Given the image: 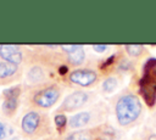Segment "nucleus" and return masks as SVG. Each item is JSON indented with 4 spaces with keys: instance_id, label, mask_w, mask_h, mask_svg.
Wrapping results in <instances>:
<instances>
[{
    "instance_id": "ddd939ff",
    "label": "nucleus",
    "mask_w": 156,
    "mask_h": 140,
    "mask_svg": "<svg viewBox=\"0 0 156 140\" xmlns=\"http://www.w3.org/2000/svg\"><path fill=\"white\" fill-rule=\"evenodd\" d=\"M126 50L130 56H139L143 51L141 45H126Z\"/></svg>"
},
{
    "instance_id": "a211bd4d",
    "label": "nucleus",
    "mask_w": 156,
    "mask_h": 140,
    "mask_svg": "<svg viewBox=\"0 0 156 140\" xmlns=\"http://www.w3.org/2000/svg\"><path fill=\"white\" fill-rule=\"evenodd\" d=\"M149 140H156V135H151V136L149 138Z\"/></svg>"
},
{
    "instance_id": "f8f14e48",
    "label": "nucleus",
    "mask_w": 156,
    "mask_h": 140,
    "mask_svg": "<svg viewBox=\"0 0 156 140\" xmlns=\"http://www.w3.org/2000/svg\"><path fill=\"white\" fill-rule=\"evenodd\" d=\"M41 78H43V71L39 67L32 68L28 73V79H30L32 82H39Z\"/></svg>"
},
{
    "instance_id": "423d86ee",
    "label": "nucleus",
    "mask_w": 156,
    "mask_h": 140,
    "mask_svg": "<svg viewBox=\"0 0 156 140\" xmlns=\"http://www.w3.org/2000/svg\"><path fill=\"white\" fill-rule=\"evenodd\" d=\"M38 124H39V114L37 112H29L22 119V129L28 134L33 133L37 129Z\"/></svg>"
},
{
    "instance_id": "4468645a",
    "label": "nucleus",
    "mask_w": 156,
    "mask_h": 140,
    "mask_svg": "<svg viewBox=\"0 0 156 140\" xmlns=\"http://www.w3.org/2000/svg\"><path fill=\"white\" fill-rule=\"evenodd\" d=\"M116 86H117V80H116V78H107V79L104 82V84H102V88H104L105 91H112Z\"/></svg>"
},
{
    "instance_id": "0eeeda50",
    "label": "nucleus",
    "mask_w": 156,
    "mask_h": 140,
    "mask_svg": "<svg viewBox=\"0 0 156 140\" xmlns=\"http://www.w3.org/2000/svg\"><path fill=\"white\" fill-rule=\"evenodd\" d=\"M18 88H10L6 91H4L5 94V102H4V111L6 112H12L16 108L17 105V96H18Z\"/></svg>"
},
{
    "instance_id": "9d476101",
    "label": "nucleus",
    "mask_w": 156,
    "mask_h": 140,
    "mask_svg": "<svg viewBox=\"0 0 156 140\" xmlns=\"http://www.w3.org/2000/svg\"><path fill=\"white\" fill-rule=\"evenodd\" d=\"M17 67L13 63H9V62H0V78H6L12 75L16 72Z\"/></svg>"
},
{
    "instance_id": "f03ea898",
    "label": "nucleus",
    "mask_w": 156,
    "mask_h": 140,
    "mask_svg": "<svg viewBox=\"0 0 156 140\" xmlns=\"http://www.w3.org/2000/svg\"><path fill=\"white\" fill-rule=\"evenodd\" d=\"M58 95H60V93H58L56 86H49V88L39 91L35 95L34 101L40 107H50L57 101Z\"/></svg>"
},
{
    "instance_id": "20e7f679",
    "label": "nucleus",
    "mask_w": 156,
    "mask_h": 140,
    "mask_svg": "<svg viewBox=\"0 0 156 140\" xmlns=\"http://www.w3.org/2000/svg\"><path fill=\"white\" fill-rule=\"evenodd\" d=\"M0 56L9 63L17 65L22 61V52L15 45H0Z\"/></svg>"
},
{
    "instance_id": "f257e3e1",
    "label": "nucleus",
    "mask_w": 156,
    "mask_h": 140,
    "mask_svg": "<svg viewBox=\"0 0 156 140\" xmlns=\"http://www.w3.org/2000/svg\"><path fill=\"white\" fill-rule=\"evenodd\" d=\"M141 111V103L139 99L134 95H124L122 96L116 105V116L122 125L130 124L134 122Z\"/></svg>"
},
{
    "instance_id": "f3484780",
    "label": "nucleus",
    "mask_w": 156,
    "mask_h": 140,
    "mask_svg": "<svg viewBox=\"0 0 156 140\" xmlns=\"http://www.w3.org/2000/svg\"><path fill=\"white\" fill-rule=\"evenodd\" d=\"M93 47H94V50H95V51H99V52H102L104 50H106V49H107V46H106V45H94Z\"/></svg>"
},
{
    "instance_id": "39448f33",
    "label": "nucleus",
    "mask_w": 156,
    "mask_h": 140,
    "mask_svg": "<svg viewBox=\"0 0 156 140\" xmlns=\"http://www.w3.org/2000/svg\"><path fill=\"white\" fill-rule=\"evenodd\" d=\"M88 100V95L83 91H77L71 94L69 96H67L62 103V107L65 110H74L80 107L83 103H85V101Z\"/></svg>"
},
{
    "instance_id": "1a4fd4ad",
    "label": "nucleus",
    "mask_w": 156,
    "mask_h": 140,
    "mask_svg": "<svg viewBox=\"0 0 156 140\" xmlns=\"http://www.w3.org/2000/svg\"><path fill=\"white\" fill-rule=\"evenodd\" d=\"M68 58H69V61H71L72 63H74V65L82 63L83 60H84V51H83L82 46L78 45L73 51L68 52Z\"/></svg>"
},
{
    "instance_id": "6ab92c4d",
    "label": "nucleus",
    "mask_w": 156,
    "mask_h": 140,
    "mask_svg": "<svg viewBox=\"0 0 156 140\" xmlns=\"http://www.w3.org/2000/svg\"><path fill=\"white\" fill-rule=\"evenodd\" d=\"M152 69H154V72L156 73V61L154 62V66H152Z\"/></svg>"
},
{
    "instance_id": "9b49d317",
    "label": "nucleus",
    "mask_w": 156,
    "mask_h": 140,
    "mask_svg": "<svg viewBox=\"0 0 156 140\" xmlns=\"http://www.w3.org/2000/svg\"><path fill=\"white\" fill-rule=\"evenodd\" d=\"M65 140H90V134L88 131H76L71 135H68Z\"/></svg>"
},
{
    "instance_id": "aec40b11",
    "label": "nucleus",
    "mask_w": 156,
    "mask_h": 140,
    "mask_svg": "<svg viewBox=\"0 0 156 140\" xmlns=\"http://www.w3.org/2000/svg\"><path fill=\"white\" fill-rule=\"evenodd\" d=\"M65 72H66V67H62L61 68V73H65Z\"/></svg>"
},
{
    "instance_id": "2eb2a0df",
    "label": "nucleus",
    "mask_w": 156,
    "mask_h": 140,
    "mask_svg": "<svg viewBox=\"0 0 156 140\" xmlns=\"http://www.w3.org/2000/svg\"><path fill=\"white\" fill-rule=\"evenodd\" d=\"M66 122H67V119H66V117H65L63 114H57V116L55 117V123H56V125H57L58 128H62V127L66 124Z\"/></svg>"
},
{
    "instance_id": "dca6fc26",
    "label": "nucleus",
    "mask_w": 156,
    "mask_h": 140,
    "mask_svg": "<svg viewBox=\"0 0 156 140\" xmlns=\"http://www.w3.org/2000/svg\"><path fill=\"white\" fill-rule=\"evenodd\" d=\"M5 135H6V130H5V125L0 122V140L1 139H4L5 138Z\"/></svg>"
},
{
    "instance_id": "6e6552de",
    "label": "nucleus",
    "mask_w": 156,
    "mask_h": 140,
    "mask_svg": "<svg viewBox=\"0 0 156 140\" xmlns=\"http://www.w3.org/2000/svg\"><path fill=\"white\" fill-rule=\"evenodd\" d=\"M89 113L87 112H80L78 114H74L71 119H69V125L72 128H80V127H84L88 122H89Z\"/></svg>"
},
{
    "instance_id": "7ed1b4c3",
    "label": "nucleus",
    "mask_w": 156,
    "mask_h": 140,
    "mask_svg": "<svg viewBox=\"0 0 156 140\" xmlns=\"http://www.w3.org/2000/svg\"><path fill=\"white\" fill-rule=\"evenodd\" d=\"M69 79H71V82H73L76 84H79L82 86H87V85H90L91 83L95 82L96 73L94 71H90V69H77V71L71 73Z\"/></svg>"
}]
</instances>
